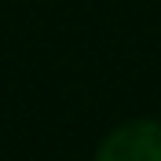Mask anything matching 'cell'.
<instances>
[{
    "label": "cell",
    "instance_id": "1",
    "mask_svg": "<svg viewBox=\"0 0 161 161\" xmlns=\"http://www.w3.org/2000/svg\"><path fill=\"white\" fill-rule=\"evenodd\" d=\"M95 161H161V121H128L99 143Z\"/></svg>",
    "mask_w": 161,
    "mask_h": 161
}]
</instances>
